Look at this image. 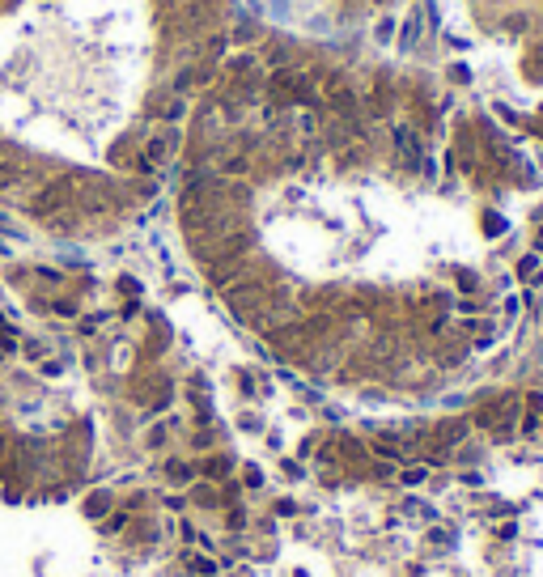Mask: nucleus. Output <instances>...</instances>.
I'll list each match as a JSON object with an SVG mask.
<instances>
[{"mask_svg": "<svg viewBox=\"0 0 543 577\" xmlns=\"http://www.w3.org/2000/svg\"><path fill=\"white\" fill-rule=\"evenodd\" d=\"M527 404H531V416H539L543 412V395H527Z\"/></svg>", "mask_w": 543, "mask_h": 577, "instance_id": "nucleus-14", "label": "nucleus"}, {"mask_svg": "<svg viewBox=\"0 0 543 577\" xmlns=\"http://www.w3.org/2000/svg\"><path fill=\"white\" fill-rule=\"evenodd\" d=\"M187 569H191V573H195V577H212V573H217V565H212V560H208V556H195V560H191V565H187Z\"/></svg>", "mask_w": 543, "mask_h": 577, "instance_id": "nucleus-10", "label": "nucleus"}, {"mask_svg": "<svg viewBox=\"0 0 543 577\" xmlns=\"http://www.w3.org/2000/svg\"><path fill=\"white\" fill-rule=\"evenodd\" d=\"M72 199H77V179H72V174H60V179H52V183L38 187V195L30 199V213L38 221H47V217H56V213H68Z\"/></svg>", "mask_w": 543, "mask_h": 577, "instance_id": "nucleus-1", "label": "nucleus"}, {"mask_svg": "<svg viewBox=\"0 0 543 577\" xmlns=\"http://www.w3.org/2000/svg\"><path fill=\"white\" fill-rule=\"evenodd\" d=\"M0 455H5V437H0Z\"/></svg>", "mask_w": 543, "mask_h": 577, "instance_id": "nucleus-18", "label": "nucleus"}, {"mask_svg": "<svg viewBox=\"0 0 543 577\" xmlns=\"http://www.w3.org/2000/svg\"><path fill=\"white\" fill-rule=\"evenodd\" d=\"M399 484H408V488L425 484V463H412V467H403V471H399Z\"/></svg>", "mask_w": 543, "mask_h": 577, "instance_id": "nucleus-7", "label": "nucleus"}, {"mask_svg": "<svg viewBox=\"0 0 543 577\" xmlns=\"http://www.w3.org/2000/svg\"><path fill=\"white\" fill-rule=\"evenodd\" d=\"M153 115H157L162 123H179V119L187 115V107H183V98H166L162 107H153Z\"/></svg>", "mask_w": 543, "mask_h": 577, "instance_id": "nucleus-2", "label": "nucleus"}, {"mask_svg": "<svg viewBox=\"0 0 543 577\" xmlns=\"http://www.w3.org/2000/svg\"><path fill=\"white\" fill-rule=\"evenodd\" d=\"M374 34H378V39H382V43H390V34H395V17H382V21H378V30H374Z\"/></svg>", "mask_w": 543, "mask_h": 577, "instance_id": "nucleus-12", "label": "nucleus"}, {"mask_svg": "<svg viewBox=\"0 0 543 577\" xmlns=\"http://www.w3.org/2000/svg\"><path fill=\"white\" fill-rule=\"evenodd\" d=\"M463 437H467V420H446V424H441V442H446V446H454Z\"/></svg>", "mask_w": 543, "mask_h": 577, "instance_id": "nucleus-6", "label": "nucleus"}, {"mask_svg": "<svg viewBox=\"0 0 543 577\" xmlns=\"http://www.w3.org/2000/svg\"><path fill=\"white\" fill-rule=\"evenodd\" d=\"M535 272H539V259H535V255H527L522 263H518V276H522V281H531Z\"/></svg>", "mask_w": 543, "mask_h": 577, "instance_id": "nucleus-11", "label": "nucleus"}, {"mask_svg": "<svg viewBox=\"0 0 543 577\" xmlns=\"http://www.w3.org/2000/svg\"><path fill=\"white\" fill-rule=\"evenodd\" d=\"M458 289L472 293V289H476V276H472V272H463V276H458Z\"/></svg>", "mask_w": 543, "mask_h": 577, "instance_id": "nucleus-15", "label": "nucleus"}, {"mask_svg": "<svg viewBox=\"0 0 543 577\" xmlns=\"http://www.w3.org/2000/svg\"><path fill=\"white\" fill-rule=\"evenodd\" d=\"M518 429H522V433H535V429H539V420H535V416H522V424H518Z\"/></svg>", "mask_w": 543, "mask_h": 577, "instance_id": "nucleus-17", "label": "nucleus"}, {"mask_svg": "<svg viewBox=\"0 0 543 577\" xmlns=\"http://www.w3.org/2000/svg\"><path fill=\"white\" fill-rule=\"evenodd\" d=\"M166 471H170V480H175V484H191L195 475H200L191 463H179V459H175V463H166Z\"/></svg>", "mask_w": 543, "mask_h": 577, "instance_id": "nucleus-4", "label": "nucleus"}, {"mask_svg": "<svg viewBox=\"0 0 543 577\" xmlns=\"http://www.w3.org/2000/svg\"><path fill=\"white\" fill-rule=\"evenodd\" d=\"M378 5H386V0H378Z\"/></svg>", "mask_w": 543, "mask_h": 577, "instance_id": "nucleus-19", "label": "nucleus"}, {"mask_svg": "<svg viewBox=\"0 0 543 577\" xmlns=\"http://www.w3.org/2000/svg\"><path fill=\"white\" fill-rule=\"evenodd\" d=\"M204 475H208V480H225V475H230V459H208Z\"/></svg>", "mask_w": 543, "mask_h": 577, "instance_id": "nucleus-9", "label": "nucleus"}, {"mask_svg": "<svg viewBox=\"0 0 543 577\" xmlns=\"http://www.w3.org/2000/svg\"><path fill=\"white\" fill-rule=\"evenodd\" d=\"M246 484L259 488V484H263V471H259V467H246Z\"/></svg>", "mask_w": 543, "mask_h": 577, "instance_id": "nucleus-13", "label": "nucleus"}, {"mask_svg": "<svg viewBox=\"0 0 543 577\" xmlns=\"http://www.w3.org/2000/svg\"><path fill=\"white\" fill-rule=\"evenodd\" d=\"M221 174H230V179H238V174H246V153H234L221 162Z\"/></svg>", "mask_w": 543, "mask_h": 577, "instance_id": "nucleus-8", "label": "nucleus"}, {"mask_svg": "<svg viewBox=\"0 0 543 577\" xmlns=\"http://www.w3.org/2000/svg\"><path fill=\"white\" fill-rule=\"evenodd\" d=\"M107 505H111V492H89V497H85V514H89V518H102Z\"/></svg>", "mask_w": 543, "mask_h": 577, "instance_id": "nucleus-5", "label": "nucleus"}, {"mask_svg": "<svg viewBox=\"0 0 543 577\" xmlns=\"http://www.w3.org/2000/svg\"><path fill=\"white\" fill-rule=\"evenodd\" d=\"M17 179H21V170H17V162H0V195H5V191H13L17 187Z\"/></svg>", "mask_w": 543, "mask_h": 577, "instance_id": "nucleus-3", "label": "nucleus"}, {"mask_svg": "<svg viewBox=\"0 0 543 577\" xmlns=\"http://www.w3.org/2000/svg\"><path fill=\"white\" fill-rule=\"evenodd\" d=\"M56 314H64V318H72V314H77V306H72V302H56Z\"/></svg>", "mask_w": 543, "mask_h": 577, "instance_id": "nucleus-16", "label": "nucleus"}]
</instances>
